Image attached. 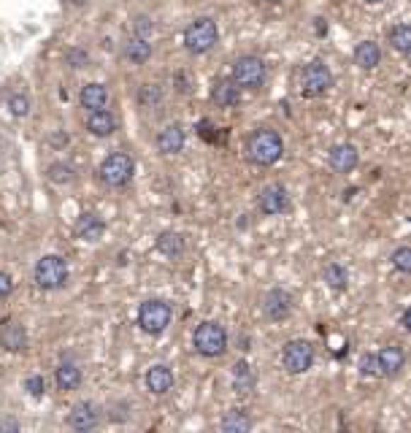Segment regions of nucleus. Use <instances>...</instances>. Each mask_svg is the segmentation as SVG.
<instances>
[{
    "label": "nucleus",
    "mask_w": 411,
    "mask_h": 433,
    "mask_svg": "<svg viewBox=\"0 0 411 433\" xmlns=\"http://www.w3.org/2000/svg\"><path fill=\"white\" fill-rule=\"evenodd\" d=\"M76 236L81 241H100L103 233H106V222L100 219L98 214H81L76 219Z\"/></svg>",
    "instance_id": "aec40b11"
},
{
    "label": "nucleus",
    "mask_w": 411,
    "mask_h": 433,
    "mask_svg": "<svg viewBox=\"0 0 411 433\" xmlns=\"http://www.w3.org/2000/svg\"><path fill=\"white\" fill-rule=\"evenodd\" d=\"M98 173H100V182L106 187H125L136 173V163L127 152H111L100 163Z\"/></svg>",
    "instance_id": "423d86ee"
},
{
    "label": "nucleus",
    "mask_w": 411,
    "mask_h": 433,
    "mask_svg": "<svg viewBox=\"0 0 411 433\" xmlns=\"http://www.w3.org/2000/svg\"><path fill=\"white\" fill-rule=\"evenodd\" d=\"M322 279H325V284L335 290V293H341V290H347V284H349V274H347V268L338 263H328L325 265V271H322Z\"/></svg>",
    "instance_id": "cd10ccee"
},
{
    "label": "nucleus",
    "mask_w": 411,
    "mask_h": 433,
    "mask_svg": "<svg viewBox=\"0 0 411 433\" xmlns=\"http://www.w3.org/2000/svg\"><path fill=\"white\" fill-rule=\"evenodd\" d=\"M233 81L241 90H260L265 84V62L255 54H241L233 62Z\"/></svg>",
    "instance_id": "6e6552de"
},
{
    "label": "nucleus",
    "mask_w": 411,
    "mask_h": 433,
    "mask_svg": "<svg viewBox=\"0 0 411 433\" xmlns=\"http://www.w3.org/2000/svg\"><path fill=\"white\" fill-rule=\"evenodd\" d=\"M212 100L219 108H233L241 100V87L233 79H219V81H214L212 87Z\"/></svg>",
    "instance_id": "f3484780"
},
{
    "label": "nucleus",
    "mask_w": 411,
    "mask_h": 433,
    "mask_svg": "<svg viewBox=\"0 0 411 433\" xmlns=\"http://www.w3.org/2000/svg\"><path fill=\"white\" fill-rule=\"evenodd\" d=\"M68 425L79 433L95 431V428L100 425V412H98V406L92 401H79L76 406L71 409V415H68Z\"/></svg>",
    "instance_id": "f8f14e48"
},
{
    "label": "nucleus",
    "mask_w": 411,
    "mask_h": 433,
    "mask_svg": "<svg viewBox=\"0 0 411 433\" xmlns=\"http://www.w3.org/2000/svg\"><path fill=\"white\" fill-rule=\"evenodd\" d=\"M219 431H225V433L252 431V417L246 415L244 409H230V412H225V417L219 420Z\"/></svg>",
    "instance_id": "b1692460"
},
{
    "label": "nucleus",
    "mask_w": 411,
    "mask_h": 433,
    "mask_svg": "<svg viewBox=\"0 0 411 433\" xmlns=\"http://www.w3.org/2000/svg\"><path fill=\"white\" fill-rule=\"evenodd\" d=\"M146 390L149 393H154V396H166L168 390L173 387V371L168 369V366H163V363H157V366H152L149 371H146Z\"/></svg>",
    "instance_id": "a211bd4d"
},
{
    "label": "nucleus",
    "mask_w": 411,
    "mask_h": 433,
    "mask_svg": "<svg viewBox=\"0 0 411 433\" xmlns=\"http://www.w3.org/2000/svg\"><path fill=\"white\" fill-rule=\"evenodd\" d=\"M87 130H90L92 136H98V139H106L111 136L114 130H117V117L106 111V108H98V111H90V117H87Z\"/></svg>",
    "instance_id": "6ab92c4d"
},
{
    "label": "nucleus",
    "mask_w": 411,
    "mask_h": 433,
    "mask_svg": "<svg viewBox=\"0 0 411 433\" xmlns=\"http://www.w3.org/2000/svg\"><path fill=\"white\" fill-rule=\"evenodd\" d=\"M25 390L30 393L33 398H41V396L46 393V379L44 376H38V374H33V376L25 379Z\"/></svg>",
    "instance_id": "c9c22d12"
},
{
    "label": "nucleus",
    "mask_w": 411,
    "mask_h": 433,
    "mask_svg": "<svg viewBox=\"0 0 411 433\" xmlns=\"http://www.w3.org/2000/svg\"><path fill=\"white\" fill-rule=\"evenodd\" d=\"M11 293H14V279L8 277L6 271H0V301H6Z\"/></svg>",
    "instance_id": "4c0bfd02"
},
{
    "label": "nucleus",
    "mask_w": 411,
    "mask_h": 433,
    "mask_svg": "<svg viewBox=\"0 0 411 433\" xmlns=\"http://www.w3.org/2000/svg\"><path fill=\"white\" fill-rule=\"evenodd\" d=\"M125 57L133 62V65H144V62L152 57V44H149V38H138V35H130L127 41H125Z\"/></svg>",
    "instance_id": "4be33fe9"
},
{
    "label": "nucleus",
    "mask_w": 411,
    "mask_h": 433,
    "mask_svg": "<svg viewBox=\"0 0 411 433\" xmlns=\"http://www.w3.org/2000/svg\"><path fill=\"white\" fill-rule=\"evenodd\" d=\"M65 62H68L71 68H84V65L90 62V54H87V49L71 47L68 52H65Z\"/></svg>",
    "instance_id": "f704fd0d"
},
{
    "label": "nucleus",
    "mask_w": 411,
    "mask_h": 433,
    "mask_svg": "<svg viewBox=\"0 0 411 433\" xmlns=\"http://www.w3.org/2000/svg\"><path fill=\"white\" fill-rule=\"evenodd\" d=\"M330 84H333V74L322 60H311L308 65H303V71H301V95L303 98H320L330 90Z\"/></svg>",
    "instance_id": "0eeeda50"
},
{
    "label": "nucleus",
    "mask_w": 411,
    "mask_h": 433,
    "mask_svg": "<svg viewBox=\"0 0 411 433\" xmlns=\"http://www.w3.org/2000/svg\"><path fill=\"white\" fill-rule=\"evenodd\" d=\"M262 311H265V317L274 320V323L287 320L289 314H292V295H289L287 290H282V287L268 290L265 298H262Z\"/></svg>",
    "instance_id": "9b49d317"
},
{
    "label": "nucleus",
    "mask_w": 411,
    "mask_h": 433,
    "mask_svg": "<svg viewBox=\"0 0 411 433\" xmlns=\"http://www.w3.org/2000/svg\"><path fill=\"white\" fill-rule=\"evenodd\" d=\"M366 3H371V6H379V3H384V0H366Z\"/></svg>",
    "instance_id": "79ce46f5"
},
{
    "label": "nucleus",
    "mask_w": 411,
    "mask_h": 433,
    "mask_svg": "<svg viewBox=\"0 0 411 433\" xmlns=\"http://www.w3.org/2000/svg\"><path fill=\"white\" fill-rule=\"evenodd\" d=\"M219 41V28L212 16H198L184 28V49L190 54H206Z\"/></svg>",
    "instance_id": "f03ea898"
},
{
    "label": "nucleus",
    "mask_w": 411,
    "mask_h": 433,
    "mask_svg": "<svg viewBox=\"0 0 411 433\" xmlns=\"http://www.w3.org/2000/svg\"><path fill=\"white\" fill-rule=\"evenodd\" d=\"M154 33V19L146 14H138L136 19H133V35H138V38H152Z\"/></svg>",
    "instance_id": "473e14b6"
},
{
    "label": "nucleus",
    "mask_w": 411,
    "mask_h": 433,
    "mask_svg": "<svg viewBox=\"0 0 411 433\" xmlns=\"http://www.w3.org/2000/svg\"><path fill=\"white\" fill-rule=\"evenodd\" d=\"M192 347L195 352L203 357H219L225 350H228V330L214 320H206L195 328L192 333Z\"/></svg>",
    "instance_id": "20e7f679"
},
{
    "label": "nucleus",
    "mask_w": 411,
    "mask_h": 433,
    "mask_svg": "<svg viewBox=\"0 0 411 433\" xmlns=\"http://www.w3.org/2000/svg\"><path fill=\"white\" fill-rule=\"evenodd\" d=\"M8 111L14 114V117H28L30 114V95L28 93H11L8 95Z\"/></svg>",
    "instance_id": "7c9ffc66"
},
{
    "label": "nucleus",
    "mask_w": 411,
    "mask_h": 433,
    "mask_svg": "<svg viewBox=\"0 0 411 433\" xmlns=\"http://www.w3.org/2000/svg\"><path fill=\"white\" fill-rule=\"evenodd\" d=\"M233 387H236V393H252L255 390V371L246 360H238L233 366Z\"/></svg>",
    "instance_id": "a878e982"
},
{
    "label": "nucleus",
    "mask_w": 411,
    "mask_h": 433,
    "mask_svg": "<svg viewBox=\"0 0 411 433\" xmlns=\"http://www.w3.org/2000/svg\"><path fill=\"white\" fill-rule=\"evenodd\" d=\"M411 317H409V311H403V314H400V325H403V328H406V330H409L411 328Z\"/></svg>",
    "instance_id": "a19ab883"
},
{
    "label": "nucleus",
    "mask_w": 411,
    "mask_h": 433,
    "mask_svg": "<svg viewBox=\"0 0 411 433\" xmlns=\"http://www.w3.org/2000/svg\"><path fill=\"white\" fill-rule=\"evenodd\" d=\"M74 3H76V6H84V3H87V0H74Z\"/></svg>",
    "instance_id": "c03bdc74"
},
{
    "label": "nucleus",
    "mask_w": 411,
    "mask_h": 433,
    "mask_svg": "<svg viewBox=\"0 0 411 433\" xmlns=\"http://www.w3.org/2000/svg\"><path fill=\"white\" fill-rule=\"evenodd\" d=\"M257 206H260V212L268 216L284 214V212H289V192L282 185L262 187L257 195Z\"/></svg>",
    "instance_id": "9d476101"
},
{
    "label": "nucleus",
    "mask_w": 411,
    "mask_h": 433,
    "mask_svg": "<svg viewBox=\"0 0 411 433\" xmlns=\"http://www.w3.org/2000/svg\"><path fill=\"white\" fill-rule=\"evenodd\" d=\"M282 155H284V141L271 127H260L246 139V157H249V163H255L260 168L276 166Z\"/></svg>",
    "instance_id": "f257e3e1"
},
{
    "label": "nucleus",
    "mask_w": 411,
    "mask_h": 433,
    "mask_svg": "<svg viewBox=\"0 0 411 433\" xmlns=\"http://www.w3.org/2000/svg\"><path fill=\"white\" fill-rule=\"evenodd\" d=\"M0 347L6 352H25L28 350V330L16 320H6L0 325Z\"/></svg>",
    "instance_id": "ddd939ff"
},
{
    "label": "nucleus",
    "mask_w": 411,
    "mask_h": 433,
    "mask_svg": "<svg viewBox=\"0 0 411 433\" xmlns=\"http://www.w3.org/2000/svg\"><path fill=\"white\" fill-rule=\"evenodd\" d=\"M387 38H390L393 49L400 52V54H409L411 52V28L406 25V22H398L395 28H390Z\"/></svg>",
    "instance_id": "c85d7f7f"
},
{
    "label": "nucleus",
    "mask_w": 411,
    "mask_h": 433,
    "mask_svg": "<svg viewBox=\"0 0 411 433\" xmlns=\"http://www.w3.org/2000/svg\"><path fill=\"white\" fill-rule=\"evenodd\" d=\"M187 144V136H184L182 125H166L160 133H157V149L163 155H179Z\"/></svg>",
    "instance_id": "2eb2a0df"
},
{
    "label": "nucleus",
    "mask_w": 411,
    "mask_h": 433,
    "mask_svg": "<svg viewBox=\"0 0 411 433\" xmlns=\"http://www.w3.org/2000/svg\"><path fill=\"white\" fill-rule=\"evenodd\" d=\"M393 265H395L400 274H409L411 271V249L409 247H398L395 252H393Z\"/></svg>",
    "instance_id": "72a5a7b5"
},
{
    "label": "nucleus",
    "mask_w": 411,
    "mask_h": 433,
    "mask_svg": "<svg viewBox=\"0 0 411 433\" xmlns=\"http://www.w3.org/2000/svg\"><path fill=\"white\" fill-rule=\"evenodd\" d=\"M360 374H363V376H376V374H379L376 355H363V357H360Z\"/></svg>",
    "instance_id": "e433bc0d"
},
{
    "label": "nucleus",
    "mask_w": 411,
    "mask_h": 433,
    "mask_svg": "<svg viewBox=\"0 0 411 433\" xmlns=\"http://www.w3.org/2000/svg\"><path fill=\"white\" fill-rule=\"evenodd\" d=\"M328 163H330V168L335 173H352L360 163V155H357V149L352 144H335L333 149L328 152Z\"/></svg>",
    "instance_id": "4468645a"
},
{
    "label": "nucleus",
    "mask_w": 411,
    "mask_h": 433,
    "mask_svg": "<svg viewBox=\"0 0 411 433\" xmlns=\"http://www.w3.org/2000/svg\"><path fill=\"white\" fill-rule=\"evenodd\" d=\"M33 277H35V284L41 290H62L68 284V279H71V268H68L65 258H60V255H44L35 263Z\"/></svg>",
    "instance_id": "7ed1b4c3"
},
{
    "label": "nucleus",
    "mask_w": 411,
    "mask_h": 433,
    "mask_svg": "<svg viewBox=\"0 0 411 433\" xmlns=\"http://www.w3.org/2000/svg\"><path fill=\"white\" fill-rule=\"evenodd\" d=\"M282 366L284 371L298 376V374H306L311 366H314V347L303 339H292L284 344L282 350Z\"/></svg>",
    "instance_id": "1a4fd4ad"
},
{
    "label": "nucleus",
    "mask_w": 411,
    "mask_h": 433,
    "mask_svg": "<svg viewBox=\"0 0 411 433\" xmlns=\"http://www.w3.org/2000/svg\"><path fill=\"white\" fill-rule=\"evenodd\" d=\"M6 431L16 433V431H19V422H16L14 417H3V420H0V433H6Z\"/></svg>",
    "instance_id": "58836bf2"
},
{
    "label": "nucleus",
    "mask_w": 411,
    "mask_h": 433,
    "mask_svg": "<svg viewBox=\"0 0 411 433\" xmlns=\"http://www.w3.org/2000/svg\"><path fill=\"white\" fill-rule=\"evenodd\" d=\"M354 62L363 68V71H374L381 62V49L376 41H360L354 47Z\"/></svg>",
    "instance_id": "5701e85b"
},
{
    "label": "nucleus",
    "mask_w": 411,
    "mask_h": 433,
    "mask_svg": "<svg viewBox=\"0 0 411 433\" xmlns=\"http://www.w3.org/2000/svg\"><path fill=\"white\" fill-rule=\"evenodd\" d=\"M157 249L166 255V258H182L184 255V238L182 233H173V231H166L160 233V238H157Z\"/></svg>",
    "instance_id": "bb28decb"
},
{
    "label": "nucleus",
    "mask_w": 411,
    "mask_h": 433,
    "mask_svg": "<svg viewBox=\"0 0 411 433\" xmlns=\"http://www.w3.org/2000/svg\"><path fill=\"white\" fill-rule=\"evenodd\" d=\"M54 382H57V390H76L81 385V369L76 363H60L57 371H54Z\"/></svg>",
    "instance_id": "393cba45"
},
{
    "label": "nucleus",
    "mask_w": 411,
    "mask_h": 433,
    "mask_svg": "<svg viewBox=\"0 0 411 433\" xmlns=\"http://www.w3.org/2000/svg\"><path fill=\"white\" fill-rule=\"evenodd\" d=\"M163 100V90L157 87V84H141V90H138V103L146 108L157 106Z\"/></svg>",
    "instance_id": "2f4dec72"
},
{
    "label": "nucleus",
    "mask_w": 411,
    "mask_h": 433,
    "mask_svg": "<svg viewBox=\"0 0 411 433\" xmlns=\"http://www.w3.org/2000/svg\"><path fill=\"white\" fill-rule=\"evenodd\" d=\"M46 176H49L52 185H71V182L76 179V171L71 168L68 163H52V166L46 168Z\"/></svg>",
    "instance_id": "c756f323"
},
{
    "label": "nucleus",
    "mask_w": 411,
    "mask_h": 433,
    "mask_svg": "<svg viewBox=\"0 0 411 433\" xmlns=\"http://www.w3.org/2000/svg\"><path fill=\"white\" fill-rule=\"evenodd\" d=\"M170 317H173L170 304L160 301V298H149V301H144L138 306V325L149 336H160L168 325H170Z\"/></svg>",
    "instance_id": "39448f33"
},
{
    "label": "nucleus",
    "mask_w": 411,
    "mask_h": 433,
    "mask_svg": "<svg viewBox=\"0 0 411 433\" xmlns=\"http://www.w3.org/2000/svg\"><path fill=\"white\" fill-rule=\"evenodd\" d=\"M376 363H379V374H384V376H398L400 369L406 366V352L400 347H395V344L381 347L379 355H376Z\"/></svg>",
    "instance_id": "dca6fc26"
},
{
    "label": "nucleus",
    "mask_w": 411,
    "mask_h": 433,
    "mask_svg": "<svg viewBox=\"0 0 411 433\" xmlns=\"http://www.w3.org/2000/svg\"><path fill=\"white\" fill-rule=\"evenodd\" d=\"M79 103H81V108H87V111L106 108L108 90L103 87V84H98V81H90V84H84V87H81V93H79Z\"/></svg>",
    "instance_id": "412c9836"
},
{
    "label": "nucleus",
    "mask_w": 411,
    "mask_h": 433,
    "mask_svg": "<svg viewBox=\"0 0 411 433\" xmlns=\"http://www.w3.org/2000/svg\"><path fill=\"white\" fill-rule=\"evenodd\" d=\"M265 3H271V6H279V3H282V0H265Z\"/></svg>",
    "instance_id": "37998d69"
},
{
    "label": "nucleus",
    "mask_w": 411,
    "mask_h": 433,
    "mask_svg": "<svg viewBox=\"0 0 411 433\" xmlns=\"http://www.w3.org/2000/svg\"><path fill=\"white\" fill-rule=\"evenodd\" d=\"M314 22H317V25H314V30H317V35H325V33H328V19H322V16H317Z\"/></svg>",
    "instance_id": "ea45409f"
}]
</instances>
